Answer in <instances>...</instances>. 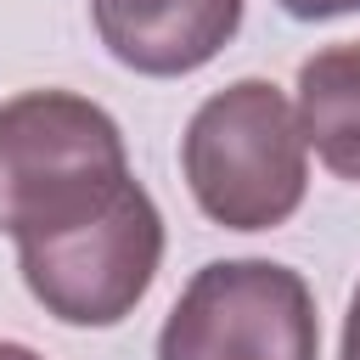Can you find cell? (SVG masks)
<instances>
[{
	"instance_id": "obj_4",
	"label": "cell",
	"mask_w": 360,
	"mask_h": 360,
	"mask_svg": "<svg viewBox=\"0 0 360 360\" xmlns=\"http://www.w3.org/2000/svg\"><path fill=\"white\" fill-rule=\"evenodd\" d=\"M158 264H163V214L146 186H135L107 219L73 236L17 248L22 287L62 326H118L146 298Z\"/></svg>"
},
{
	"instance_id": "obj_7",
	"label": "cell",
	"mask_w": 360,
	"mask_h": 360,
	"mask_svg": "<svg viewBox=\"0 0 360 360\" xmlns=\"http://www.w3.org/2000/svg\"><path fill=\"white\" fill-rule=\"evenodd\" d=\"M287 17H298V22H332V17H349V11H360V0H276Z\"/></svg>"
},
{
	"instance_id": "obj_1",
	"label": "cell",
	"mask_w": 360,
	"mask_h": 360,
	"mask_svg": "<svg viewBox=\"0 0 360 360\" xmlns=\"http://www.w3.org/2000/svg\"><path fill=\"white\" fill-rule=\"evenodd\" d=\"M135 186L124 129L90 96L22 90L0 101V231L17 248L107 219Z\"/></svg>"
},
{
	"instance_id": "obj_6",
	"label": "cell",
	"mask_w": 360,
	"mask_h": 360,
	"mask_svg": "<svg viewBox=\"0 0 360 360\" xmlns=\"http://www.w3.org/2000/svg\"><path fill=\"white\" fill-rule=\"evenodd\" d=\"M298 129L309 152L349 186H360V39L326 45L298 68Z\"/></svg>"
},
{
	"instance_id": "obj_9",
	"label": "cell",
	"mask_w": 360,
	"mask_h": 360,
	"mask_svg": "<svg viewBox=\"0 0 360 360\" xmlns=\"http://www.w3.org/2000/svg\"><path fill=\"white\" fill-rule=\"evenodd\" d=\"M0 360H45V354H34L28 343H6V338H0Z\"/></svg>"
},
{
	"instance_id": "obj_3",
	"label": "cell",
	"mask_w": 360,
	"mask_h": 360,
	"mask_svg": "<svg viewBox=\"0 0 360 360\" xmlns=\"http://www.w3.org/2000/svg\"><path fill=\"white\" fill-rule=\"evenodd\" d=\"M158 360H321L315 292L276 259H214L174 298Z\"/></svg>"
},
{
	"instance_id": "obj_2",
	"label": "cell",
	"mask_w": 360,
	"mask_h": 360,
	"mask_svg": "<svg viewBox=\"0 0 360 360\" xmlns=\"http://www.w3.org/2000/svg\"><path fill=\"white\" fill-rule=\"evenodd\" d=\"M180 174L191 202L225 231L287 225L309 191V141L298 129V107L270 79L214 90L180 135Z\"/></svg>"
},
{
	"instance_id": "obj_8",
	"label": "cell",
	"mask_w": 360,
	"mask_h": 360,
	"mask_svg": "<svg viewBox=\"0 0 360 360\" xmlns=\"http://www.w3.org/2000/svg\"><path fill=\"white\" fill-rule=\"evenodd\" d=\"M338 360H360V287H354L349 315H343V343H338Z\"/></svg>"
},
{
	"instance_id": "obj_5",
	"label": "cell",
	"mask_w": 360,
	"mask_h": 360,
	"mask_svg": "<svg viewBox=\"0 0 360 360\" xmlns=\"http://www.w3.org/2000/svg\"><path fill=\"white\" fill-rule=\"evenodd\" d=\"M107 56L146 79L208 68L242 28V0H90Z\"/></svg>"
}]
</instances>
